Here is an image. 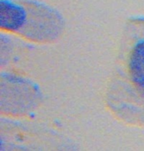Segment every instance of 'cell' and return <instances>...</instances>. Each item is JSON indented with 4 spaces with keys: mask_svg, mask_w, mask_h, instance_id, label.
<instances>
[{
    "mask_svg": "<svg viewBox=\"0 0 144 151\" xmlns=\"http://www.w3.org/2000/svg\"><path fill=\"white\" fill-rule=\"evenodd\" d=\"M0 19L2 27L7 28L8 30H18L24 23L25 13L21 7L2 1Z\"/></svg>",
    "mask_w": 144,
    "mask_h": 151,
    "instance_id": "1",
    "label": "cell"
},
{
    "mask_svg": "<svg viewBox=\"0 0 144 151\" xmlns=\"http://www.w3.org/2000/svg\"><path fill=\"white\" fill-rule=\"evenodd\" d=\"M130 70L133 81L144 93V40L138 43L132 52Z\"/></svg>",
    "mask_w": 144,
    "mask_h": 151,
    "instance_id": "2",
    "label": "cell"
}]
</instances>
